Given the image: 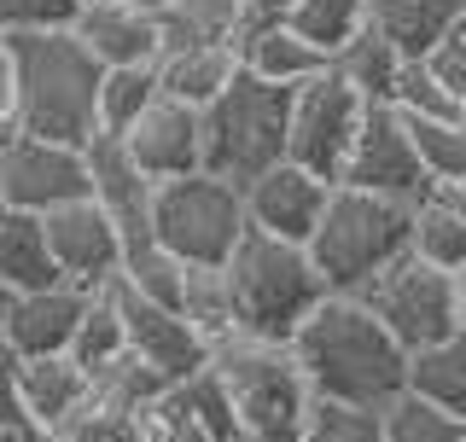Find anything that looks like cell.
Returning <instances> with one entry per match:
<instances>
[{"label": "cell", "mask_w": 466, "mask_h": 442, "mask_svg": "<svg viewBox=\"0 0 466 442\" xmlns=\"http://www.w3.org/2000/svg\"><path fill=\"white\" fill-rule=\"evenodd\" d=\"M461 123H466V105H461Z\"/></svg>", "instance_id": "49"}, {"label": "cell", "mask_w": 466, "mask_h": 442, "mask_svg": "<svg viewBox=\"0 0 466 442\" xmlns=\"http://www.w3.org/2000/svg\"><path fill=\"white\" fill-rule=\"evenodd\" d=\"M6 308H12V291L0 286V326H6Z\"/></svg>", "instance_id": "48"}, {"label": "cell", "mask_w": 466, "mask_h": 442, "mask_svg": "<svg viewBox=\"0 0 466 442\" xmlns=\"http://www.w3.org/2000/svg\"><path fill=\"white\" fill-rule=\"evenodd\" d=\"M443 198H449V204H455V210L466 216V186H449V193H443Z\"/></svg>", "instance_id": "47"}, {"label": "cell", "mask_w": 466, "mask_h": 442, "mask_svg": "<svg viewBox=\"0 0 466 442\" xmlns=\"http://www.w3.org/2000/svg\"><path fill=\"white\" fill-rule=\"evenodd\" d=\"M87 175H94V204L111 216V227L123 233V250L152 239L157 181L128 157V146L111 140V135H99L94 146H87Z\"/></svg>", "instance_id": "17"}, {"label": "cell", "mask_w": 466, "mask_h": 442, "mask_svg": "<svg viewBox=\"0 0 466 442\" xmlns=\"http://www.w3.org/2000/svg\"><path fill=\"white\" fill-rule=\"evenodd\" d=\"M87 396H94V378H87L70 356L18 361V407H24V425L41 442L65 437V425L87 407Z\"/></svg>", "instance_id": "19"}, {"label": "cell", "mask_w": 466, "mask_h": 442, "mask_svg": "<svg viewBox=\"0 0 466 442\" xmlns=\"http://www.w3.org/2000/svg\"><path fill=\"white\" fill-rule=\"evenodd\" d=\"M0 425H24V407H18V356L6 349L0 337ZM29 431V425H24Z\"/></svg>", "instance_id": "42"}, {"label": "cell", "mask_w": 466, "mask_h": 442, "mask_svg": "<svg viewBox=\"0 0 466 442\" xmlns=\"http://www.w3.org/2000/svg\"><path fill=\"white\" fill-rule=\"evenodd\" d=\"M251 233L245 216V193L216 175H181V181L157 186V210H152V239L181 256L187 268H228V256L239 250V239Z\"/></svg>", "instance_id": "7"}, {"label": "cell", "mask_w": 466, "mask_h": 442, "mask_svg": "<svg viewBox=\"0 0 466 442\" xmlns=\"http://www.w3.org/2000/svg\"><path fill=\"white\" fill-rule=\"evenodd\" d=\"M0 128H12V35H0Z\"/></svg>", "instance_id": "43"}, {"label": "cell", "mask_w": 466, "mask_h": 442, "mask_svg": "<svg viewBox=\"0 0 466 442\" xmlns=\"http://www.w3.org/2000/svg\"><path fill=\"white\" fill-rule=\"evenodd\" d=\"M327 204H332V186L320 181V175L298 169V164H280V169L262 175V181L245 186V216H251V227L268 233V239L303 245V250H309Z\"/></svg>", "instance_id": "14"}, {"label": "cell", "mask_w": 466, "mask_h": 442, "mask_svg": "<svg viewBox=\"0 0 466 442\" xmlns=\"http://www.w3.org/2000/svg\"><path fill=\"white\" fill-rule=\"evenodd\" d=\"M339 186H356V193H373V198H397V204H426L431 198L426 164H420V152H414V128H408V116L397 105H368L356 152H350Z\"/></svg>", "instance_id": "10"}, {"label": "cell", "mask_w": 466, "mask_h": 442, "mask_svg": "<svg viewBox=\"0 0 466 442\" xmlns=\"http://www.w3.org/2000/svg\"><path fill=\"white\" fill-rule=\"evenodd\" d=\"M70 35L94 53L99 70H135L164 58V18L140 0H94V6H82Z\"/></svg>", "instance_id": "15"}, {"label": "cell", "mask_w": 466, "mask_h": 442, "mask_svg": "<svg viewBox=\"0 0 466 442\" xmlns=\"http://www.w3.org/2000/svg\"><path fill=\"white\" fill-rule=\"evenodd\" d=\"M123 146L157 186L181 181V175H198L204 169V111L181 105V99H157V105L123 135Z\"/></svg>", "instance_id": "18"}, {"label": "cell", "mask_w": 466, "mask_h": 442, "mask_svg": "<svg viewBox=\"0 0 466 442\" xmlns=\"http://www.w3.org/2000/svg\"><path fill=\"white\" fill-rule=\"evenodd\" d=\"M116 356H128V332H123L116 297H111V286H106V291H94V303H87V315H82V326H76V344H70V361L94 378V373H106Z\"/></svg>", "instance_id": "31"}, {"label": "cell", "mask_w": 466, "mask_h": 442, "mask_svg": "<svg viewBox=\"0 0 466 442\" xmlns=\"http://www.w3.org/2000/svg\"><path fill=\"white\" fill-rule=\"evenodd\" d=\"M82 6H94V0H82Z\"/></svg>", "instance_id": "50"}, {"label": "cell", "mask_w": 466, "mask_h": 442, "mask_svg": "<svg viewBox=\"0 0 466 442\" xmlns=\"http://www.w3.org/2000/svg\"><path fill=\"white\" fill-rule=\"evenodd\" d=\"M222 274H228V297H233V337H251V344L291 349L303 320L332 297L309 250L268 239L257 227L239 239V250L228 256Z\"/></svg>", "instance_id": "3"}, {"label": "cell", "mask_w": 466, "mask_h": 442, "mask_svg": "<svg viewBox=\"0 0 466 442\" xmlns=\"http://www.w3.org/2000/svg\"><path fill=\"white\" fill-rule=\"evenodd\" d=\"M303 378H309L315 402L339 407H368V414H390L408 396V349L373 320L361 297H327L291 337Z\"/></svg>", "instance_id": "1"}, {"label": "cell", "mask_w": 466, "mask_h": 442, "mask_svg": "<svg viewBox=\"0 0 466 442\" xmlns=\"http://www.w3.org/2000/svg\"><path fill=\"white\" fill-rule=\"evenodd\" d=\"M87 303H94V291L70 286V279H65V286H47V291H24V297H12L0 337H6V349H12L18 361L70 356Z\"/></svg>", "instance_id": "16"}, {"label": "cell", "mask_w": 466, "mask_h": 442, "mask_svg": "<svg viewBox=\"0 0 466 442\" xmlns=\"http://www.w3.org/2000/svg\"><path fill=\"white\" fill-rule=\"evenodd\" d=\"M431 70H437V82H443L449 94H455L461 105H466V18L455 24V35H449L443 47H437V58H431Z\"/></svg>", "instance_id": "40"}, {"label": "cell", "mask_w": 466, "mask_h": 442, "mask_svg": "<svg viewBox=\"0 0 466 442\" xmlns=\"http://www.w3.org/2000/svg\"><path fill=\"white\" fill-rule=\"evenodd\" d=\"M0 442H41V437L24 431V425H0Z\"/></svg>", "instance_id": "45"}, {"label": "cell", "mask_w": 466, "mask_h": 442, "mask_svg": "<svg viewBox=\"0 0 466 442\" xmlns=\"http://www.w3.org/2000/svg\"><path fill=\"white\" fill-rule=\"evenodd\" d=\"M47 221V245H53V262L70 286L82 291H106L116 274H123V233L111 227V216L99 210L94 198L70 204L58 216H41Z\"/></svg>", "instance_id": "13"}, {"label": "cell", "mask_w": 466, "mask_h": 442, "mask_svg": "<svg viewBox=\"0 0 466 442\" xmlns=\"http://www.w3.org/2000/svg\"><path fill=\"white\" fill-rule=\"evenodd\" d=\"M455 303H461V332H466V274H455Z\"/></svg>", "instance_id": "46"}, {"label": "cell", "mask_w": 466, "mask_h": 442, "mask_svg": "<svg viewBox=\"0 0 466 442\" xmlns=\"http://www.w3.org/2000/svg\"><path fill=\"white\" fill-rule=\"evenodd\" d=\"M12 135H18V128H0V210H6V152H12Z\"/></svg>", "instance_id": "44"}, {"label": "cell", "mask_w": 466, "mask_h": 442, "mask_svg": "<svg viewBox=\"0 0 466 442\" xmlns=\"http://www.w3.org/2000/svg\"><path fill=\"white\" fill-rule=\"evenodd\" d=\"M164 402L175 407V414L198 419L216 442H239V407H233V390H228V378L216 373V361L204 367V373H193L187 385H175Z\"/></svg>", "instance_id": "28"}, {"label": "cell", "mask_w": 466, "mask_h": 442, "mask_svg": "<svg viewBox=\"0 0 466 442\" xmlns=\"http://www.w3.org/2000/svg\"><path fill=\"white\" fill-rule=\"evenodd\" d=\"M181 320H193L210 349L233 337V297H228V274H222V268H187Z\"/></svg>", "instance_id": "32"}, {"label": "cell", "mask_w": 466, "mask_h": 442, "mask_svg": "<svg viewBox=\"0 0 466 442\" xmlns=\"http://www.w3.org/2000/svg\"><path fill=\"white\" fill-rule=\"evenodd\" d=\"M361 303L373 308V320H385V332L397 337L408 356L443 344V337L461 332V303H455V274L420 262L414 250L397 256L385 274H373L368 286L356 291Z\"/></svg>", "instance_id": "8"}, {"label": "cell", "mask_w": 466, "mask_h": 442, "mask_svg": "<svg viewBox=\"0 0 466 442\" xmlns=\"http://www.w3.org/2000/svg\"><path fill=\"white\" fill-rule=\"evenodd\" d=\"M152 437L157 442H216L210 431H204V425L198 419H187V414H175V407L169 402H157L152 407Z\"/></svg>", "instance_id": "41"}, {"label": "cell", "mask_w": 466, "mask_h": 442, "mask_svg": "<svg viewBox=\"0 0 466 442\" xmlns=\"http://www.w3.org/2000/svg\"><path fill=\"white\" fill-rule=\"evenodd\" d=\"M466 18V0H368V24L397 47L402 65H431Z\"/></svg>", "instance_id": "20"}, {"label": "cell", "mask_w": 466, "mask_h": 442, "mask_svg": "<svg viewBox=\"0 0 466 442\" xmlns=\"http://www.w3.org/2000/svg\"><path fill=\"white\" fill-rule=\"evenodd\" d=\"M291 6H298V0H239V12H233V47L262 35V29H280L291 18Z\"/></svg>", "instance_id": "39"}, {"label": "cell", "mask_w": 466, "mask_h": 442, "mask_svg": "<svg viewBox=\"0 0 466 442\" xmlns=\"http://www.w3.org/2000/svg\"><path fill=\"white\" fill-rule=\"evenodd\" d=\"M286 128H291V94L239 70V82L204 111V175L245 193L251 181L286 164Z\"/></svg>", "instance_id": "5"}, {"label": "cell", "mask_w": 466, "mask_h": 442, "mask_svg": "<svg viewBox=\"0 0 466 442\" xmlns=\"http://www.w3.org/2000/svg\"><path fill=\"white\" fill-rule=\"evenodd\" d=\"M408 239H414V204L332 186V204L309 239V256L332 297H356L373 274H385L397 256H408Z\"/></svg>", "instance_id": "4"}, {"label": "cell", "mask_w": 466, "mask_h": 442, "mask_svg": "<svg viewBox=\"0 0 466 442\" xmlns=\"http://www.w3.org/2000/svg\"><path fill=\"white\" fill-rule=\"evenodd\" d=\"M390 105H397L408 123H449V116H461V99L437 82L431 65H402V82H397V94H390Z\"/></svg>", "instance_id": "35"}, {"label": "cell", "mask_w": 466, "mask_h": 442, "mask_svg": "<svg viewBox=\"0 0 466 442\" xmlns=\"http://www.w3.org/2000/svg\"><path fill=\"white\" fill-rule=\"evenodd\" d=\"M408 250L443 274H466V216L443 193H431L426 204H414V239H408Z\"/></svg>", "instance_id": "26"}, {"label": "cell", "mask_w": 466, "mask_h": 442, "mask_svg": "<svg viewBox=\"0 0 466 442\" xmlns=\"http://www.w3.org/2000/svg\"><path fill=\"white\" fill-rule=\"evenodd\" d=\"M0 286H6L12 297L65 286V274H58V262H53V245H47V221L41 216L0 210Z\"/></svg>", "instance_id": "22"}, {"label": "cell", "mask_w": 466, "mask_h": 442, "mask_svg": "<svg viewBox=\"0 0 466 442\" xmlns=\"http://www.w3.org/2000/svg\"><path fill=\"white\" fill-rule=\"evenodd\" d=\"M82 198H94L87 152L12 135V152H6V210L58 216V210H70V204H82Z\"/></svg>", "instance_id": "12"}, {"label": "cell", "mask_w": 466, "mask_h": 442, "mask_svg": "<svg viewBox=\"0 0 466 442\" xmlns=\"http://www.w3.org/2000/svg\"><path fill=\"white\" fill-rule=\"evenodd\" d=\"M385 442H466V419L420 402V396H402L385 414Z\"/></svg>", "instance_id": "36"}, {"label": "cell", "mask_w": 466, "mask_h": 442, "mask_svg": "<svg viewBox=\"0 0 466 442\" xmlns=\"http://www.w3.org/2000/svg\"><path fill=\"white\" fill-rule=\"evenodd\" d=\"M239 53L233 41H187V47H169L157 58V94L164 99H181L193 111H210L216 99L239 82Z\"/></svg>", "instance_id": "21"}, {"label": "cell", "mask_w": 466, "mask_h": 442, "mask_svg": "<svg viewBox=\"0 0 466 442\" xmlns=\"http://www.w3.org/2000/svg\"><path fill=\"white\" fill-rule=\"evenodd\" d=\"M414 128V152L426 164L431 193H449V186H466V123L449 116V123H408Z\"/></svg>", "instance_id": "33"}, {"label": "cell", "mask_w": 466, "mask_h": 442, "mask_svg": "<svg viewBox=\"0 0 466 442\" xmlns=\"http://www.w3.org/2000/svg\"><path fill=\"white\" fill-rule=\"evenodd\" d=\"M216 373L233 390L245 442H303L315 414V390L286 344L228 337V344H216Z\"/></svg>", "instance_id": "6"}, {"label": "cell", "mask_w": 466, "mask_h": 442, "mask_svg": "<svg viewBox=\"0 0 466 442\" xmlns=\"http://www.w3.org/2000/svg\"><path fill=\"white\" fill-rule=\"evenodd\" d=\"M361 116H368V105H361V99L350 94V87L332 76V70H327V76H315L309 87H298V94H291L286 164H298V169L320 175L327 186H339L350 152H356Z\"/></svg>", "instance_id": "9"}, {"label": "cell", "mask_w": 466, "mask_h": 442, "mask_svg": "<svg viewBox=\"0 0 466 442\" xmlns=\"http://www.w3.org/2000/svg\"><path fill=\"white\" fill-rule=\"evenodd\" d=\"M303 442H385V414H368V407H339V402H315Z\"/></svg>", "instance_id": "38"}, {"label": "cell", "mask_w": 466, "mask_h": 442, "mask_svg": "<svg viewBox=\"0 0 466 442\" xmlns=\"http://www.w3.org/2000/svg\"><path fill=\"white\" fill-rule=\"evenodd\" d=\"M111 297H116V315H123V332H128V356H140L169 390L187 385L193 373H204V367L216 361V349L204 344V332L193 320H181L175 308L128 291L123 279H111Z\"/></svg>", "instance_id": "11"}, {"label": "cell", "mask_w": 466, "mask_h": 442, "mask_svg": "<svg viewBox=\"0 0 466 442\" xmlns=\"http://www.w3.org/2000/svg\"><path fill=\"white\" fill-rule=\"evenodd\" d=\"M332 76H339L350 94L361 99V105H390V94H397V82H402V58H397V47H390V41L368 24L339 58H332Z\"/></svg>", "instance_id": "24"}, {"label": "cell", "mask_w": 466, "mask_h": 442, "mask_svg": "<svg viewBox=\"0 0 466 442\" xmlns=\"http://www.w3.org/2000/svg\"><path fill=\"white\" fill-rule=\"evenodd\" d=\"M94 390L106 396L111 407H123V414H152V407L169 396V385L140 356H116L106 373H94Z\"/></svg>", "instance_id": "34"}, {"label": "cell", "mask_w": 466, "mask_h": 442, "mask_svg": "<svg viewBox=\"0 0 466 442\" xmlns=\"http://www.w3.org/2000/svg\"><path fill=\"white\" fill-rule=\"evenodd\" d=\"M99 87L106 70L76 35H12V128L53 146L99 140Z\"/></svg>", "instance_id": "2"}, {"label": "cell", "mask_w": 466, "mask_h": 442, "mask_svg": "<svg viewBox=\"0 0 466 442\" xmlns=\"http://www.w3.org/2000/svg\"><path fill=\"white\" fill-rule=\"evenodd\" d=\"M157 99H164V94H157V65L106 70V87H99V135L123 140L128 128L157 105Z\"/></svg>", "instance_id": "29"}, {"label": "cell", "mask_w": 466, "mask_h": 442, "mask_svg": "<svg viewBox=\"0 0 466 442\" xmlns=\"http://www.w3.org/2000/svg\"><path fill=\"white\" fill-rule=\"evenodd\" d=\"M286 29H291V35H303L315 53L339 58L350 41L368 29V0H298L291 18H286Z\"/></svg>", "instance_id": "27"}, {"label": "cell", "mask_w": 466, "mask_h": 442, "mask_svg": "<svg viewBox=\"0 0 466 442\" xmlns=\"http://www.w3.org/2000/svg\"><path fill=\"white\" fill-rule=\"evenodd\" d=\"M239 442H245V437H239Z\"/></svg>", "instance_id": "51"}, {"label": "cell", "mask_w": 466, "mask_h": 442, "mask_svg": "<svg viewBox=\"0 0 466 442\" xmlns=\"http://www.w3.org/2000/svg\"><path fill=\"white\" fill-rule=\"evenodd\" d=\"M239 65L251 70L257 82H268V87H286V94H298V87H309L315 76H327L332 70V58L327 53H315L303 35H291V29H262V35L251 41H239Z\"/></svg>", "instance_id": "23"}, {"label": "cell", "mask_w": 466, "mask_h": 442, "mask_svg": "<svg viewBox=\"0 0 466 442\" xmlns=\"http://www.w3.org/2000/svg\"><path fill=\"white\" fill-rule=\"evenodd\" d=\"M408 396H420V402L466 419V332L443 337V344L420 349V356L408 361Z\"/></svg>", "instance_id": "25"}, {"label": "cell", "mask_w": 466, "mask_h": 442, "mask_svg": "<svg viewBox=\"0 0 466 442\" xmlns=\"http://www.w3.org/2000/svg\"><path fill=\"white\" fill-rule=\"evenodd\" d=\"M82 0H0V35H70Z\"/></svg>", "instance_id": "37"}, {"label": "cell", "mask_w": 466, "mask_h": 442, "mask_svg": "<svg viewBox=\"0 0 466 442\" xmlns=\"http://www.w3.org/2000/svg\"><path fill=\"white\" fill-rule=\"evenodd\" d=\"M123 279L128 291H140V297H152V303H164L181 315V291H187V262L181 256H169L157 239H146V245H128L123 250Z\"/></svg>", "instance_id": "30"}]
</instances>
